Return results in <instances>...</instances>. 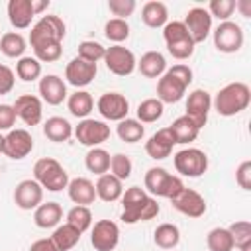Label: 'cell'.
Listing matches in <instances>:
<instances>
[{
    "mask_svg": "<svg viewBox=\"0 0 251 251\" xmlns=\"http://www.w3.org/2000/svg\"><path fill=\"white\" fill-rule=\"evenodd\" d=\"M192 82V69L184 63H176L165 71V75L157 80V98L163 104H175L182 100L188 84Z\"/></svg>",
    "mask_w": 251,
    "mask_h": 251,
    "instance_id": "7a4b0ae2",
    "label": "cell"
},
{
    "mask_svg": "<svg viewBox=\"0 0 251 251\" xmlns=\"http://www.w3.org/2000/svg\"><path fill=\"white\" fill-rule=\"evenodd\" d=\"M251 102V90L245 82H229L224 88L218 90L216 98L212 100V106L216 112L224 118H231L247 110Z\"/></svg>",
    "mask_w": 251,
    "mask_h": 251,
    "instance_id": "3957f363",
    "label": "cell"
},
{
    "mask_svg": "<svg viewBox=\"0 0 251 251\" xmlns=\"http://www.w3.org/2000/svg\"><path fill=\"white\" fill-rule=\"evenodd\" d=\"M235 182L239 184V188L251 190V161L249 159L241 161L239 167L235 169Z\"/></svg>",
    "mask_w": 251,
    "mask_h": 251,
    "instance_id": "c3c4849f",
    "label": "cell"
},
{
    "mask_svg": "<svg viewBox=\"0 0 251 251\" xmlns=\"http://www.w3.org/2000/svg\"><path fill=\"white\" fill-rule=\"evenodd\" d=\"M239 251H251V243H245V245H241V247H237Z\"/></svg>",
    "mask_w": 251,
    "mask_h": 251,
    "instance_id": "11a10c76",
    "label": "cell"
},
{
    "mask_svg": "<svg viewBox=\"0 0 251 251\" xmlns=\"http://www.w3.org/2000/svg\"><path fill=\"white\" fill-rule=\"evenodd\" d=\"M96 73H98V67L94 63H88V61H82V59L75 57L65 67V80L69 84L76 86V90H78V88L88 86L94 80Z\"/></svg>",
    "mask_w": 251,
    "mask_h": 251,
    "instance_id": "ac0fdd59",
    "label": "cell"
},
{
    "mask_svg": "<svg viewBox=\"0 0 251 251\" xmlns=\"http://www.w3.org/2000/svg\"><path fill=\"white\" fill-rule=\"evenodd\" d=\"M29 251H59V249L55 247L51 237H41V239H37L29 245Z\"/></svg>",
    "mask_w": 251,
    "mask_h": 251,
    "instance_id": "816d5d0a",
    "label": "cell"
},
{
    "mask_svg": "<svg viewBox=\"0 0 251 251\" xmlns=\"http://www.w3.org/2000/svg\"><path fill=\"white\" fill-rule=\"evenodd\" d=\"M94 188H96V198H100V200H104V202H116V200H120L122 194H124V184H122V180L116 178V176L110 175V173L100 175L98 180H96V184H94Z\"/></svg>",
    "mask_w": 251,
    "mask_h": 251,
    "instance_id": "484cf974",
    "label": "cell"
},
{
    "mask_svg": "<svg viewBox=\"0 0 251 251\" xmlns=\"http://www.w3.org/2000/svg\"><path fill=\"white\" fill-rule=\"evenodd\" d=\"M120 241V227L112 220H98L90 227V245L96 251H114Z\"/></svg>",
    "mask_w": 251,
    "mask_h": 251,
    "instance_id": "7c38bea8",
    "label": "cell"
},
{
    "mask_svg": "<svg viewBox=\"0 0 251 251\" xmlns=\"http://www.w3.org/2000/svg\"><path fill=\"white\" fill-rule=\"evenodd\" d=\"M206 245L210 251H233L235 243L227 227H214L206 235Z\"/></svg>",
    "mask_w": 251,
    "mask_h": 251,
    "instance_id": "d590c367",
    "label": "cell"
},
{
    "mask_svg": "<svg viewBox=\"0 0 251 251\" xmlns=\"http://www.w3.org/2000/svg\"><path fill=\"white\" fill-rule=\"evenodd\" d=\"M131 171H133V163L126 153H116L110 157V175H114L122 182L131 176Z\"/></svg>",
    "mask_w": 251,
    "mask_h": 251,
    "instance_id": "b9f144b4",
    "label": "cell"
},
{
    "mask_svg": "<svg viewBox=\"0 0 251 251\" xmlns=\"http://www.w3.org/2000/svg\"><path fill=\"white\" fill-rule=\"evenodd\" d=\"M173 145L175 143V137L171 133L169 127H161L157 133H153L147 141H145V153L155 159V161H161V159H167L173 151Z\"/></svg>",
    "mask_w": 251,
    "mask_h": 251,
    "instance_id": "44dd1931",
    "label": "cell"
},
{
    "mask_svg": "<svg viewBox=\"0 0 251 251\" xmlns=\"http://www.w3.org/2000/svg\"><path fill=\"white\" fill-rule=\"evenodd\" d=\"M212 18H218L220 22H227L229 16L235 12V2L233 0H212L206 8Z\"/></svg>",
    "mask_w": 251,
    "mask_h": 251,
    "instance_id": "ee69618b",
    "label": "cell"
},
{
    "mask_svg": "<svg viewBox=\"0 0 251 251\" xmlns=\"http://www.w3.org/2000/svg\"><path fill=\"white\" fill-rule=\"evenodd\" d=\"M176 173L188 178H198L208 171V155L198 147H186L175 153L173 157Z\"/></svg>",
    "mask_w": 251,
    "mask_h": 251,
    "instance_id": "52a82bcc",
    "label": "cell"
},
{
    "mask_svg": "<svg viewBox=\"0 0 251 251\" xmlns=\"http://www.w3.org/2000/svg\"><path fill=\"white\" fill-rule=\"evenodd\" d=\"M104 63H106L108 71L114 73L116 76H129L135 71V67H137V59H135L133 51L124 47V45H110V47H106Z\"/></svg>",
    "mask_w": 251,
    "mask_h": 251,
    "instance_id": "30bf717a",
    "label": "cell"
},
{
    "mask_svg": "<svg viewBox=\"0 0 251 251\" xmlns=\"http://www.w3.org/2000/svg\"><path fill=\"white\" fill-rule=\"evenodd\" d=\"M73 135L76 137L78 143L92 149V147H100L104 141H108L112 131L106 122L94 120V118H84L78 122V126L73 127Z\"/></svg>",
    "mask_w": 251,
    "mask_h": 251,
    "instance_id": "ba28073f",
    "label": "cell"
},
{
    "mask_svg": "<svg viewBox=\"0 0 251 251\" xmlns=\"http://www.w3.org/2000/svg\"><path fill=\"white\" fill-rule=\"evenodd\" d=\"M14 202L20 210H35L43 202V188L35 178H24L14 188Z\"/></svg>",
    "mask_w": 251,
    "mask_h": 251,
    "instance_id": "e0dca14e",
    "label": "cell"
},
{
    "mask_svg": "<svg viewBox=\"0 0 251 251\" xmlns=\"http://www.w3.org/2000/svg\"><path fill=\"white\" fill-rule=\"evenodd\" d=\"M96 110L100 112V116L104 120L110 122H122L124 118H127L129 112V102L124 94L120 92H104L98 102H96Z\"/></svg>",
    "mask_w": 251,
    "mask_h": 251,
    "instance_id": "5bb4252c",
    "label": "cell"
},
{
    "mask_svg": "<svg viewBox=\"0 0 251 251\" xmlns=\"http://www.w3.org/2000/svg\"><path fill=\"white\" fill-rule=\"evenodd\" d=\"M65 33H67L65 22L55 14H47V16H41L31 25L29 45H31L33 51L49 47V45H61L63 39H65Z\"/></svg>",
    "mask_w": 251,
    "mask_h": 251,
    "instance_id": "277c9868",
    "label": "cell"
},
{
    "mask_svg": "<svg viewBox=\"0 0 251 251\" xmlns=\"http://www.w3.org/2000/svg\"><path fill=\"white\" fill-rule=\"evenodd\" d=\"M210 110H212V96H210L208 90L196 88V90H192L188 94V98H186V114L184 116H188L196 124L198 129H202L206 126Z\"/></svg>",
    "mask_w": 251,
    "mask_h": 251,
    "instance_id": "9a60e30c",
    "label": "cell"
},
{
    "mask_svg": "<svg viewBox=\"0 0 251 251\" xmlns=\"http://www.w3.org/2000/svg\"><path fill=\"white\" fill-rule=\"evenodd\" d=\"M33 178L41 184L43 190H49V192H59V190L67 188V184L71 180L65 167L53 157H41L39 161H35Z\"/></svg>",
    "mask_w": 251,
    "mask_h": 251,
    "instance_id": "8992f818",
    "label": "cell"
},
{
    "mask_svg": "<svg viewBox=\"0 0 251 251\" xmlns=\"http://www.w3.org/2000/svg\"><path fill=\"white\" fill-rule=\"evenodd\" d=\"M67 194L75 202V206H90L96 200V188L94 182L86 176H76L69 180L67 184Z\"/></svg>",
    "mask_w": 251,
    "mask_h": 251,
    "instance_id": "7402d4cb",
    "label": "cell"
},
{
    "mask_svg": "<svg viewBox=\"0 0 251 251\" xmlns=\"http://www.w3.org/2000/svg\"><path fill=\"white\" fill-rule=\"evenodd\" d=\"M135 8H137L135 0H110L108 2V10L120 20H127L135 12Z\"/></svg>",
    "mask_w": 251,
    "mask_h": 251,
    "instance_id": "bcb514c9",
    "label": "cell"
},
{
    "mask_svg": "<svg viewBox=\"0 0 251 251\" xmlns=\"http://www.w3.org/2000/svg\"><path fill=\"white\" fill-rule=\"evenodd\" d=\"M214 37V47L220 53H237L243 47V29L239 24L227 20V22H220L218 27L212 31Z\"/></svg>",
    "mask_w": 251,
    "mask_h": 251,
    "instance_id": "9c48e42d",
    "label": "cell"
},
{
    "mask_svg": "<svg viewBox=\"0 0 251 251\" xmlns=\"http://www.w3.org/2000/svg\"><path fill=\"white\" fill-rule=\"evenodd\" d=\"M192 37L194 43H204L208 39V35L212 33V16L206 8L202 6H194L186 12V18L182 22Z\"/></svg>",
    "mask_w": 251,
    "mask_h": 251,
    "instance_id": "4fadbf2b",
    "label": "cell"
},
{
    "mask_svg": "<svg viewBox=\"0 0 251 251\" xmlns=\"http://www.w3.org/2000/svg\"><path fill=\"white\" fill-rule=\"evenodd\" d=\"M43 135L49 139V141H55V143H65L71 139L73 135V126L69 120L61 118V116H51L45 120L43 124Z\"/></svg>",
    "mask_w": 251,
    "mask_h": 251,
    "instance_id": "4316f807",
    "label": "cell"
},
{
    "mask_svg": "<svg viewBox=\"0 0 251 251\" xmlns=\"http://www.w3.org/2000/svg\"><path fill=\"white\" fill-rule=\"evenodd\" d=\"M92 212L88 206H73L67 212V224H71L73 227H76L80 233H84L86 229L92 227Z\"/></svg>",
    "mask_w": 251,
    "mask_h": 251,
    "instance_id": "f35d334b",
    "label": "cell"
},
{
    "mask_svg": "<svg viewBox=\"0 0 251 251\" xmlns=\"http://www.w3.org/2000/svg\"><path fill=\"white\" fill-rule=\"evenodd\" d=\"M104 35L114 45H122V41H126L129 37V24H127V20H120V18L108 20L106 25H104Z\"/></svg>",
    "mask_w": 251,
    "mask_h": 251,
    "instance_id": "ab89813d",
    "label": "cell"
},
{
    "mask_svg": "<svg viewBox=\"0 0 251 251\" xmlns=\"http://www.w3.org/2000/svg\"><path fill=\"white\" fill-rule=\"evenodd\" d=\"M25 49H27V41H25V37H24L22 33H18V31H8V33H4V35L0 37V51H2L6 57H10V59H20V57H24Z\"/></svg>",
    "mask_w": 251,
    "mask_h": 251,
    "instance_id": "1f68e13d",
    "label": "cell"
},
{
    "mask_svg": "<svg viewBox=\"0 0 251 251\" xmlns=\"http://www.w3.org/2000/svg\"><path fill=\"white\" fill-rule=\"evenodd\" d=\"M104 55H106V47L102 45V43H98V41H94V39H86V41H80L78 43V59H82V61H88V63H98V61H102L104 59Z\"/></svg>",
    "mask_w": 251,
    "mask_h": 251,
    "instance_id": "60d3db41",
    "label": "cell"
},
{
    "mask_svg": "<svg viewBox=\"0 0 251 251\" xmlns=\"http://www.w3.org/2000/svg\"><path fill=\"white\" fill-rule=\"evenodd\" d=\"M145 78H161L167 71V59L159 51H147L141 55L135 67Z\"/></svg>",
    "mask_w": 251,
    "mask_h": 251,
    "instance_id": "d4e9b609",
    "label": "cell"
},
{
    "mask_svg": "<svg viewBox=\"0 0 251 251\" xmlns=\"http://www.w3.org/2000/svg\"><path fill=\"white\" fill-rule=\"evenodd\" d=\"M35 53V59L39 63H55L61 59L63 55V43L61 45H49V47H43V49H37L33 51Z\"/></svg>",
    "mask_w": 251,
    "mask_h": 251,
    "instance_id": "7dc6e473",
    "label": "cell"
},
{
    "mask_svg": "<svg viewBox=\"0 0 251 251\" xmlns=\"http://www.w3.org/2000/svg\"><path fill=\"white\" fill-rule=\"evenodd\" d=\"M227 229H229V233L233 237L235 247H241L245 243H251V224L247 220H237Z\"/></svg>",
    "mask_w": 251,
    "mask_h": 251,
    "instance_id": "f6af8a7d",
    "label": "cell"
},
{
    "mask_svg": "<svg viewBox=\"0 0 251 251\" xmlns=\"http://www.w3.org/2000/svg\"><path fill=\"white\" fill-rule=\"evenodd\" d=\"M80 231L76 227H73L71 224H59L55 229H53V235H51V241L55 243V247L59 251H71L78 241H80Z\"/></svg>",
    "mask_w": 251,
    "mask_h": 251,
    "instance_id": "4dcf8cb0",
    "label": "cell"
},
{
    "mask_svg": "<svg viewBox=\"0 0 251 251\" xmlns=\"http://www.w3.org/2000/svg\"><path fill=\"white\" fill-rule=\"evenodd\" d=\"M16 76L24 82H33L41 76V63L35 57H20L16 63Z\"/></svg>",
    "mask_w": 251,
    "mask_h": 251,
    "instance_id": "74e56055",
    "label": "cell"
},
{
    "mask_svg": "<svg viewBox=\"0 0 251 251\" xmlns=\"http://www.w3.org/2000/svg\"><path fill=\"white\" fill-rule=\"evenodd\" d=\"M235 10H239V14L243 18H251V0H237Z\"/></svg>",
    "mask_w": 251,
    "mask_h": 251,
    "instance_id": "f5cc1de1",
    "label": "cell"
},
{
    "mask_svg": "<svg viewBox=\"0 0 251 251\" xmlns=\"http://www.w3.org/2000/svg\"><path fill=\"white\" fill-rule=\"evenodd\" d=\"M16 118H18V116H16V112H14V106H10V104H0V133L14 129Z\"/></svg>",
    "mask_w": 251,
    "mask_h": 251,
    "instance_id": "f907efd6",
    "label": "cell"
},
{
    "mask_svg": "<svg viewBox=\"0 0 251 251\" xmlns=\"http://www.w3.org/2000/svg\"><path fill=\"white\" fill-rule=\"evenodd\" d=\"M110 153L106 151V149H102V147H92V149H88V153L84 155V165H86V169L90 171V173H94V175H106L108 171H110Z\"/></svg>",
    "mask_w": 251,
    "mask_h": 251,
    "instance_id": "e575fe53",
    "label": "cell"
},
{
    "mask_svg": "<svg viewBox=\"0 0 251 251\" xmlns=\"http://www.w3.org/2000/svg\"><path fill=\"white\" fill-rule=\"evenodd\" d=\"M67 108L75 118L84 120L94 110V98L86 90H76L71 96H67Z\"/></svg>",
    "mask_w": 251,
    "mask_h": 251,
    "instance_id": "f546056e",
    "label": "cell"
},
{
    "mask_svg": "<svg viewBox=\"0 0 251 251\" xmlns=\"http://www.w3.org/2000/svg\"><path fill=\"white\" fill-rule=\"evenodd\" d=\"M165 112V104L159 98H145L137 106V120L141 124H153L157 122Z\"/></svg>",
    "mask_w": 251,
    "mask_h": 251,
    "instance_id": "8d00e7d4",
    "label": "cell"
},
{
    "mask_svg": "<svg viewBox=\"0 0 251 251\" xmlns=\"http://www.w3.org/2000/svg\"><path fill=\"white\" fill-rule=\"evenodd\" d=\"M16 116L25 124V126H37L43 118V102L39 96L35 94H22L16 98V102L12 104Z\"/></svg>",
    "mask_w": 251,
    "mask_h": 251,
    "instance_id": "d6986e66",
    "label": "cell"
},
{
    "mask_svg": "<svg viewBox=\"0 0 251 251\" xmlns=\"http://www.w3.org/2000/svg\"><path fill=\"white\" fill-rule=\"evenodd\" d=\"M63 220V208L59 202H41L33 210V222L41 229H55Z\"/></svg>",
    "mask_w": 251,
    "mask_h": 251,
    "instance_id": "603a6c76",
    "label": "cell"
},
{
    "mask_svg": "<svg viewBox=\"0 0 251 251\" xmlns=\"http://www.w3.org/2000/svg\"><path fill=\"white\" fill-rule=\"evenodd\" d=\"M31 8H33V14L39 16L49 8V0H31Z\"/></svg>",
    "mask_w": 251,
    "mask_h": 251,
    "instance_id": "db71d44e",
    "label": "cell"
},
{
    "mask_svg": "<svg viewBox=\"0 0 251 251\" xmlns=\"http://www.w3.org/2000/svg\"><path fill=\"white\" fill-rule=\"evenodd\" d=\"M171 204L176 212H180L188 218H200L206 214V208H208L204 196L200 192H196L194 188H186V186L171 200Z\"/></svg>",
    "mask_w": 251,
    "mask_h": 251,
    "instance_id": "2e32d148",
    "label": "cell"
},
{
    "mask_svg": "<svg viewBox=\"0 0 251 251\" xmlns=\"http://www.w3.org/2000/svg\"><path fill=\"white\" fill-rule=\"evenodd\" d=\"M141 22L147 25V27H163L167 22H169V10L163 2L159 0H151V2H145L143 8H141Z\"/></svg>",
    "mask_w": 251,
    "mask_h": 251,
    "instance_id": "83f0119b",
    "label": "cell"
},
{
    "mask_svg": "<svg viewBox=\"0 0 251 251\" xmlns=\"http://www.w3.org/2000/svg\"><path fill=\"white\" fill-rule=\"evenodd\" d=\"M14 84H16V73L8 65L0 63V96L12 92Z\"/></svg>",
    "mask_w": 251,
    "mask_h": 251,
    "instance_id": "681fc988",
    "label": "cell"
},
{
    "mask_svg": "<svg viewBox=\"0 0 251 251\" xmlns=\"http://www.w3.org/2000/svg\"><path fill=\"white\" fill-rule=\"evenodd\" d=\"M165 45H167V51H169L175 59L184 61V59L192 57V53H194V45H196V43L192 41L190 35H186V37H180V39L171 41V43H165Z\"/></svg>",
    "mask_w": 251,
    "mask_h": 251,
    "instance_id": "7bdbcfd3",
    "label": "cell"
},
{
    "mask_svg": "<svg viewBox=\"0 0 251 251\" xmlns=\"http://www.w3.org/2000/svg\"><path fill=\"white\" fill-rule=\"evenodd\" d=\"M169 129H171V133H173V137H175V143H180V145L192 143V141L198 137V133H200V129L196 127V124H194L188 116L176 118V120L169 126Z\"/></svg>",
    "mask_w": 251,
    "mask_h": 251,
    "instance_id": "f1b7e54d",
    "label": "cell"
},
{
    "mask_svg": "<svg viewBox=\"0 0 251 251\" xmlns=\"http://www.w3.org/2000/svg\"><path fill=\"white\" fill-rule=\"evenodd\" d=\"M2 151H4V135L0 133V153H2Z\"/></svg>",
    "mask_w": 251,
    "mask_h": 251,
    "instance_id": "9f6ffc18",
    "label": "cell"
},
{
    "mask_svg": "<svg viewBox=\"0 0 251 251\" xmlns=\"http://www.w3.org/2000/svg\"><path fill=\"white\" fill-rule=\"evenodd\" d=\"M31 151H33V137H31V133L27 129L16 127V129H10L4 135V151H2V155H6L8 159L22 161Z\"/></svg>",
    "mask_w": 251,
    "mask_h": 251,
    "instance_id": "8fae6325",
    "label": "cell"
},
{
    "mask_svg": "<svg viewBox=\"0 0 251 251\" xmlns=\"http://www.w3.org/2000/svg\"><path fill=\"white\" fill-rule=\"evenodd\" d=\"M116 133H118V137H120L122 141H126V143H137V141L143 139L145 127H143V124H141L139 120H135V118H124L122 122H118Z\"/></svg>",
    "mask_w": 251,
    "mask_h": 251,
    "instance_id": "d6a6232c",
    "label": "cell"
},
{
    "mask_svg": "<svg viewBox=\"0 0 251 251\" xmlns=\"http://www.w3.org/2000/svg\"><path fill=\"white\" fill-rule=\"evenodd\" d=\"M33 18L35 14L31 8V0H10L8 2V20L16 29H27Z\"/></svg>",
    "mask_w": 251,
    "mask_h": 251,
    "instance_id": "cb8c5ba5",
    "label": "cell"
},
{
    "mask_svg": "<svg viewBox=\"0 0 251 251\" xmlns=\"http://www.w3.org/2000/svg\"><path fill=\"white\" fill-rule=\"evenodd\" d=\"M39 98L49 106H59L67 100V82L59 75H45L39 78Z\"/></svg>",
    "mask_w": 251,
    "mask_h": 251,
    "instance_id": "ffe728a7",
    "label": "cell"
},
{
    "mask_svg": "<svg viewBox=\"0 0 251 251\" xmlns=\"http://www.w3.org/2000/svg\"><path fill=\"white\" fill-rule=\"evenodd\" d=\"M122 216L120 220L124 224H137V222H149L159 216L161 206L153 196H149L139 186H129L122 194Z\"/></svg>",
    "mask_w": 251,
    "mask_h": 251,
    "instance_id": "6da1fadb",
    "label": "cell"
},
{
    "mask_svg": "<svg viewBox=\"0 0 251 251\" xmlns=\"http://www.w3.org/2000/svg\"><path fill=\"white\" fill-rule=\"evenodd\" d=\"M153 241L161 249H173L180 241V229L175 224H169V222L159 224L157 229L153 231Z\"/></svg>",
    "mask_w": 251,
    "mask_h": 251,
    "instance_id": "836d02e7",
    "label": "cell"
},
{
    "mask_svg": "<svg viewBox=\"0 0 251 251\" xmlns=\"http://www.w3.org/2000/svg\"><path fill=\"white\" fill-rule=\"evenodd\" d=\"M143 186L153 196L173 200L184 188V182L180 176L171 175L163 167H151V169H147V173L143 176Z\"/></svg>",
    "mask_w": 251,
    "mask_h": 251,
    "instance_id": "5b68a950",
    "label": "cell"
}]
</instances>
